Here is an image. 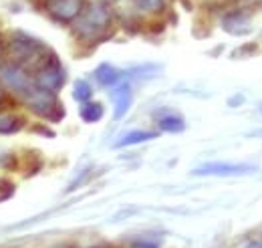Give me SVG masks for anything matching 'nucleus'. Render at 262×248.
<instances>
[{
	"label": "nucleus",
	"instance_id": "nucleus-1",
	"mask_svg": "<svg viewBox=\"0 0 262 248\" xmlns=\"http://www.w3.org/2000/svg\"><path fill=\"white\" fill-rule=\"evenodd\" d=\"M113 23L115 18L111 8L103 2H93L85 6V10L73 23V34L85 45H97L113 34Z\"/></svg>",
	"mask_w": 262,
	"mask_h": 248
},
{
	"label": "nucleus",
	"instance_id": "nucleus-2",
	"mask_svg": "<svg viewBox=\"0 0 262 248\" xmlns=\"http://www.w3.org/2000/svg\"><path fill=\"white\" fill-rule=\"evenodd\" d=\"M6 53H8V63H14L18 67H23L25 71H29L33 75L34 71L42 65V61L49 57L51 49L34 38L31 34H23V32H14L6 45Z\"/></svg>",
	"mask_w": 262,
	"mask_h": 248
},
{
	"label": "nucleus",
	"instance_id": "nucleus-3",
	"mask_svg": "<svg viewBox=\"0 0 262 248\" xmlns=\"http://www.w3.org/2000/svg\"><path fill=\"white\" fill-rule=\"evenodd\" d=\"M25 105L33 111L34 115L47 119V121H61L65 117V107L61 105V101L57 99V93L45 91L40 87H34L29 95L23 97Z\"/></svg>",
	"mask_w": 262,
	"mask_h": 248
},
{
	"label": "nucleus",
	"instance_id": "nucleus-4",
	"mask_svg": "<svg viewBox=\"0 0 262 248\" xmlns=\"http://www.w3.org/2000/svg\"><path fill=\"white\" fill-rule=\"evenodd\" d=\"M33 79H34V85L45 89V91H51V93H57L63 89L65 85V79H67V73H65V67L61 59L57 57L55 51L49 53V57L42 61V65L36 69L33 73Z\"/></svg>",
	"mask_w": 262,
	"mask_h": 248
},
{
	"label": "nucleus",
	"instance_id": "nucleus-5",
	"mask_svg": "<svg viewBox=\"0 0 262 248\" xmlns=\"http://www.w3.org/2000/svg\"><path fill=\"white\" fill-rule=\"evenodd\" d=\"M0 83H2L6 89L18 93L20 97L29 95L34 87H36L33 75H31L29 71H25L23 67L14 65V63H6V65L0 69Z\"/></svg>",
	"mask_w": 262,
	"mask_h": 248
},
{
	"label": "nucleus",
	"instance_id": "nucleus-6",
	"mask_svg": "<svg viewBox=\"0 0 262 248\" xmlns=\"http://www.w3.org/2000/svg\"><path fill=\"white\" fill-rule=\"evenodd\" d=\"M47 12L59 23H75L85 10V0H42Z\"/></svg>",
	"mask_w": 262,
	"mask_h": 248
},
{
	"label": "nucleus",
	"instance_id": "nucleus-7",
	"mask_svg": "<svg viewBox=\"0 0 262 248\" xmlns=\"http://www.w3.org/2000/svg\"><path fill=\"white\" fill-rule=\"evenodd\" d=\"M256 172V166H246V163H226V161H210L196 168L192 174L194 176H248Z\"/></svg>",
	"mask_w": 262,
	"mask_h": 248
},
{
	"label": "nucleus",
	"instance_id": "nucleus-8",
	"mask_svg": "<svg viewBox=\"0 0 262 248\" xmlns=\"http://www.w3.org/2000/svg\"><path fill=\"white\" fill-rule=\"evenodd\" d=\"M111 99H113V119L119 121V119L125 117V113L131 109L133 91H131L129 83H117L111 89Z\"/></svg>",
	"mask_w": 262,
	"mask_h": 248
},
{
	"label": "nucleus",
	"instance_id": "nucleus-9",
	"mask_svg": "<svg viewBox=\"0 0 262 248\" xmlns=\"http://www.w3.org/2000/svg\"><path fill=\"white\" fill-rule=\"evenodd\" d=\"M222 27L232 34H246L250 31V16L244 10H234L224 16Z\"/></svg>",
	"mask_w": 262,
	"mask_h": 248
},
{
	"label": "nucleus",
	"instance_id": "nucleus-10",
	"mask_svg": "<svg viewBox=\"0 0 262 248\" xmlns=\"http://www.w3.org/2000/svg\"><path fill=\"white\" fill-rule=\"evenodd\" d=\"M158 133L156 131H147V129H133L123 133L117 141H115V148H129V146H137V143H145V141H151L156 139Z\"/></svg>",
	"mask_w": 262,
	"mask_h": 248
},
{
	"label": "nucleus",
	"instance_id": "nucleus-11",
	"mask_svg": "<svg viewBox=\"0 0 262 248\" xmlns=\"http://www.w3.org/2000/svg\"><path fill=\"white\" fill-rule=\"evenodd\" d=\"M121 77H123V73L119 69H115L113 65H109V63H103L95 69V79L103 87H115Z\"/></svg>",
	"mask_w": 262,
	"mask_h": 248
},
{
	"label": "nucleus",
	"instance_id": "nucleus-12",
	"mask_svg": "<svg viewBox=\"0 0 262 248\" xmlns=\"http://www.w3.org/2000/svg\"><path fill=\"white\" fill-rule=\"evenodd\" d=\"M158 127H160V131H165V133H180L186 129V121L178 113H167L158 119Z\"/></svg>",
	"mask_w": 262,
	"mask_h": 248
},
{
	"label": "nucleus",
	"instance_id": "nucleus-13",
	"mask_svg": "<svg viewBox=\"0 0 262 248\" xmlns=\"http://www.w3.org/2000/svg\"><path fill=\"white\" fill-rule=\"evenodd\" d=\"M103 115H105V107L99 101H87L81 107V119L85 123H97L103 119Z\"/></svg>",
	"mask_w": 262,
	"mask_h": 248
},
{
	"label": "nucleus",
	"instance_id": "nucleus-14",
	"mask_svg": "<svg viewBox=\"0 0 262 248\" xmlns=\"http://www.w3.org/2000/svg\"><path fill=\"white\" fill-rule=\"evenodd\" d=\"M23 127H25V119L20 115H12V113L0 115V135H14L23 131Z\"/></svg>",
	"mask_w": 262,
	"mask_h": 248
},
{
	"label": "nucleus",
	"instance_id": "nucleus-15",
	"mask_svg": "<svg viewBox=\"0 0 262 248\" xmlns=\"http://www.w3.org/2000/svg\"><path fill=\"white\" fill-rule=\"evenodd\" d=\"M73 97H75L79 103H87V101H91V97H93V89H91V85H89L87 81L79 79V81H75Z\"/></svg>",
	"mask_w": 262,
	"mask_h": 248
},
{
	"label": "nucleus",
	"instance_id": "nucleus-16",
	"mask_svg": "<svg viewBox=\"0 0 262 248\" xmlns=\"http://www.w3.org/2000/svg\"><path fill=\"white\" fill-rule=\"evenodd\" d=\"M131 4L139 12H160L164 10L165 0H131Z\"/></svg>",
	"mask_w": 262,
	"mask_h": 248
},
{
	"label": "nucleus",
	"instance_id": "nucleus-17",
	"mask_svg": "<svg viewBox=\"0 0 262 248\" xmlns=\"http://www.w3.org/2000/svg\"><path fill=\"white\" fill-rule=\"evenodd\" d=\"M14 196V184L10 180H0V202H6Z\"/></svg>",
	"mask_w": 262,
	"mask_h": 248
},
{
	"label": "nucleus",
	"instance_id": "nucleus-18",
	"mask_svg": "<svg viewBox=\"0 0 262 248\" xmlns=\"http://www.w3.org/2000/svg\"><path fill=\"white\" fill-rule=\"evenodd\" d=\"M129 248H160L158 242H151V240H135L131 242Z\"/></svg>",
	"mask_w": 262,
	"mask_h": 248
},
{
	"label": "nucleus",
	"instance_id": "nucleus-19",
	"mask_svg": "<svg viewBox=\"0 0 262 248\" xmlns=\"http://www.w3.org/2000/svg\"><path fill=\"white\" fill-rule=\"evenodd\" d=\"M244 248H262V242H248Z\"/></svg>",
	"mask_w": 262,
	"mask_h": 248
},
{
	"label": "nucleus",
	"instance_id": "nucleus-20",
	"mask_svg": "<svg viewBox=\"0 0 262 248\" xmlns=\"http://www.w3.org/2000/svg\"><path fill=\"white\" fill-rule=\"evenodd\" d=\"M2 101H4V93L0 91V105H2Z\"/></svg>",
	"mask_w": 262,
	"mask_h": 248
},
{
	"label": "nucleus",
	"instance_id": "nucleus-21",
	"mask_svg": "<svg viewBox=\"0 0 262 248\" xmlns=\"http://www.w3.org/2000/svg\"><path fill=\"white\" fill-rule=\"evenodd\" d=\"M2 49H4V45H2V40H0V55H2Z\"/></svg>",
	"mask_w": 262,
	"mask_h": 248
},
{
	"label": "nucleus",
	"instance_id": "nucleus-22",
	"mask_svg": "<svg viewBox=\"0 0 262 248\" xmlns=\"http://www.w3.org/2000/svg\"><path fill=\"white\" fill-rule=\"evenodd\" d=\"M85 248H109V246H85Z\"/></svg>",
	"mask_w": 262,
	"mask_h": 248
}]
</instances>
